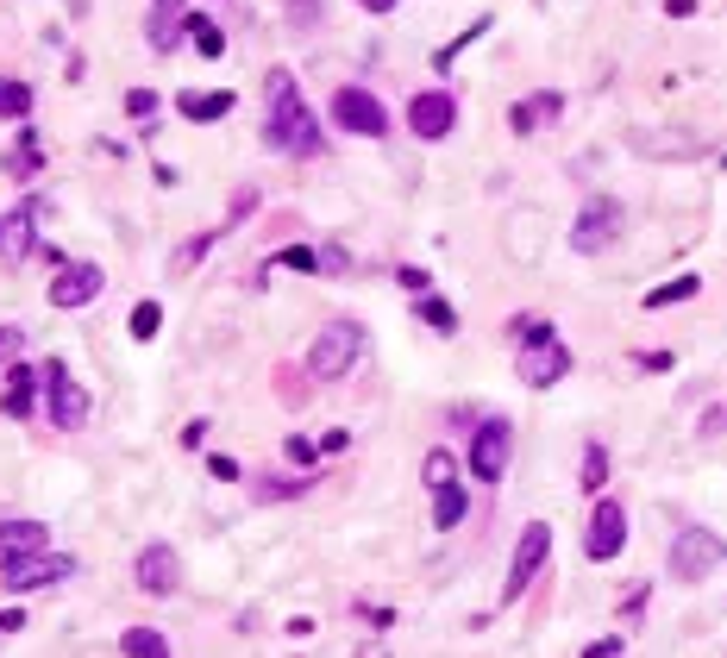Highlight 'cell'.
<instances>
[{
  "label": "cell",
  "mask_w": 727,
  "mask_h": 658,
  "mask_svg": "<svg viewBox=\"0 0 727 658\" xmlns=\"http://www.w3.org/2000/svg\"><path fill=\"white\" fill-rule=\"evenodd\" d=\"M264 145L283 157H314L320 151V126L308 101H301V82L289 69H270L264 76Z\"/></svg>",
  "instance_id": "obj_1"
},
{
  "label": "cell",
  "mask_w": 727,
  "mask_h": 658,
  "mask_svg": "<svg viewBox=\"0 0 727 658\" xmlns=\"http://www.w3.org/2000/svg\"><path fill=\"white\" fill-rule=\"evenodd\" d=\"M514 339H521V351H514V370H521L527 389H552L571 376V345L552 333L546 320H514Z\"/></svg>",
  "instance_id": "obj_2"
},
{
  "label": "cell",
  "mask_w": 727,
  "mask_h": 658,
  "mask_svg": "<svg viewBox=\"0 0 727 658\" xmlns=\"http://www.w3.org/2000/svg\"><path fill=\"white\" fill-rule=\"evenodd\" d=\"M358 351H364V326H358V320L320 326L314 345H308V376H314V383H339V376L358 364Z\"/></svg>",
  "instance_id": "obj_3"
},
{
  "label": "cell",
  "mask_w": 727,
  "mask_h": 658,
  "mask_svg": "<svg viewBox=\"0 0 727 658\" xmlns=\"http://www.w3.org/2000/svg\"><path fill=\"white\" fill-rule=\"evenodd\" d=\"M727 564V539L709 533V527H684L671 533V577L677 583H702L709 571H721Z\"/></svg>",
  "instance_id": "obj_4"
},
{
  "label": "cell",
  "mask_w": 727,
  "mask_h": 658,
  "mask_svg": "<svg viewBox=\"0 0 727 658\" xmlns=\"http://www.w3.org/2000/svg\"><path fill=\"white\" fill-rule=\"evenodd\" d=\"M546 558H552V527H546V521H527V527H521V546H514V558H508L502 602H521V596L533 590V577L546 571Z\"/></svg>",
  "instance_id": "obj_5"
},
{
  "label": "cell",
  "mask_w": 727,
  "mask_h": 658,
  "mask_svg": "<svg viewBox=\"0 0 727 658\" xmlns=\"http://www.w3.org/2000/svg\"><path fill=\"white\" fill-rule=\"evenodd\" d=\"M44 414H51V427H57V433H76L82 420H88V389H82L57 358L44 364Z\"/></svg>",
  "instance_id": "obj_6"
},
{
  "label": "cell",
  "mask_w": 727,
  "mask_h": 658,
  "mask_svg": "<svg viewBox=\"0 0 727 658\" xmlns=\"http://www.w3.org/2000/svg\"><path fill=\"white\" fill-rule=\"evenodd\" d=\"M508 452H514V427L502 414H489L483 427L471 433V477L477 483H502L508 477Z\"/></svg>",
  "instance_id": "obj_7"
},
{
  "label": "cell",
  "mask_w": 727,
  "mask_h": 658,
  "mask_svg": "<svg viewBox=\"0 0 727 658\" xmlns=\"http://www.w3.org/2000/svg\"><path fill=\"white\" fill-rule=\"evenodd\" d=\"M333 126L351 132V138H383L389 132V107L370 88H339L333 94Z\"/></svg>",
  "instance_id": "obj_8"
},
{
  "label": "cell",
  "mask_w": 727,
  "mask_h": 658,
  "mask_svg": "<svg viewBox=\"0 0 727 658\" xmlns=\"http://www.w3.org/2000/svg\"><path fill=\"white\" fill-rule=\"evenodd\" d=\"M615 239H621V201H608V195L583 201V214L571 220V251L596 257V251H608Z\"/></svg>",
  "instance_id": "obj_9"
},
{
  "label": "cell",
  "mask_w": 727,
  "mask_h": 658,
  "mask_svg": "<svg viewBox=\"0 0 727 658\" xmlns=\"http://www.w3.org/2000/svg\"><path fill=\"white\" fill-rule=\"evenodd\" d=\"M408 132L427 138V145H439L445 132H458V94L452 88H420L408 101Z\"/></svg>",
  "instance_id": "obj_10"
},
{
  "label": "cell",
  "mask_w": 727,
  "mask_h": 658,
  "mask_svg": "<svg viewBox=\"0 0 727 658\" xmlns=\"http://www.w3.org/2000/svg\"><path fill=\"white\" fill-rule=\"evenodd\" d=\"M621 546H627V508L615 496H596L590 533H583V552H590L596 564H608V558H621Z\"/></svg>",
  "instance_id": "obj_11"
},
{
  "label": "cell",
  "mask_w": 727,
  "mask_h": 658,
  "mask_svg": "<svg viewBox=\"0 0 727 658\" xmlns=\"http://www.w3.org/2000/svg\"><path fill=\"white\" fill-rule=\"evenodd\" d=\"M44 552H51V527L44 521H0V577L44 558Z\"/></svg>",
  "instance_id": "obj_12"
},
{
  "label": "cell",
  "mask_w": 727,
  "mask_h": 658,
  "mask_svg": "<svg viewBox=\"0 0 727 658\" xmlns=\"http://www.w3.org/2000/svg\"><path fill=\"white\" fill-rule=\"evenodd\" d=\"M132 577H138V590L145 596H176L182 590V558H176V546H145L138 552V564H132Z\"/></svg>",
  "instance_id": "obj_13"
},
{
  "label": "cell",
  "mask_w": 727,
  "mask_h": 658,
  "mask_svg": "<svg viewBox=\"0 0 727 658\" xmlns=\"http://www.w3.org/2000/svg\"><path fill=\"white\" fill-rule=\"evenodd\" d=\"M101 289H107L101 264H57V276H51V308H88Z\"/></svg>",
  "instance_id": "obj_14"
},
{
  "label": "cell",
  "mask_w": 727,
  "mask_h": 658,
  "mask_svg": "<svg viewBox=\"0 0 727 658\" xmlns=\"http://www.w3.org/2000/svg\"><path fill=\"white\" fill-rule=\"evenodd\" d=\"M63 577H76V564H69L63 552L51 558H32V564H19V571H7V596H32V590H51V583H63Z\"/></svg>",
  "instance_id": "obj_15"
},
{
  "label": "cell",
  "mask_w": 727,
  "mask_h": 658,
  "mask_svg": "<svg viewBox=\"0 0 727 658\" xmlns=\"http://www.w3.org/2000/svg\"><path fill=\"white\" fill-rule=\"evenodd\" d=\"M32 220H38V201H19L7 220H0V257H7V264H19V257H26L38 239H32Z\"/></svg>",
  "instance_id": "obj_16"
},
{
  "label": "cell",
  "mask_w": 727,
  "mask_h": 658,
  "mask_svg": "<svg viewBox=\"0 0 727 658\" xmlns=\"http://www.w3.org/2000/svg\"><path fill=\"white\" fill-rule=\"evenodd\" d=\"M182 26H189L182 0H151V26H145L151 51H176V44H182Z\"/></svg>",
  "instance_id": "obj_17"
},
{
  "label": "cell",
  "mask_w": 727,
  "mask_h": 658,
  "mask_svg": "<svg viewBox=\"0 0 727 658\" xmlns=\"http://www.w3.org/2000/svg\"><path fill=\"white\" fill-rule=\"evenodd\" d=\"M464 521V483L458 477H445V483H433V527L439 533H452Z\"/></svg>",
  "instance_id": "obj_18"
},
{
  "label": "cell",
  "mask_w": 727,
  "mask_h": 658,
  "mask_svg": "<svg viewBox=\"0 0 727 658\" xmlns=\"http://www.w3.org/2000/svg\"><path fill=\"white\" fill-rule=\"evenodd\" d=\"M558 107H565V101H558V88H546V94H533V101H514V113H508V126H514V132L527 138V132H533L539 120H552Z\"/></svg>",
  "instance_id": "obj_19"
},
{
  "label": "cell",
  "mask_w": 727,
  "mask_h": 658,
  "mask_svg": "<svg viewBox=\"0 0 727 658\" xmlns=\"http://www.w3.org/2000/svg\"><path fill=\"white\" fill-rule=\"evenodd\" d=\"M38 383H44V376H32L26 364H13V370H7V414H13V420H26V414H32Z\"/></svg>",
  "instance_id": "obj_20"
},
{
  "label": "cell",
  "mask_w": 727,
  "mask_h": 658,
  "mask_svg": "<svg viewBox=\"0 0 727 658\" xmlns=\"http://www.w3.org/2000/svg\"><path fill=\"white\" fill-rule=\"evenodd\" d=\"M176 107H182V120H226V113H232V94H226V88H214V94L189 88Z\"/></svg>",
  "instance_id": "obj_21"
},
{
  "label": "cell",
  "mask_w": 727,
  "mask_h": 658,
  "mask_svg": "<svg viewBox=\"0 0 727 658\" xmlns=\"http://www.w3.org/2000/svg\"><path fill=\"white\" fill-rule=\"evenodd\" d=\"M120 652H126V658H176L170 640H163L157 627H126V633H120Z\"/></svg>",
  "instance_id": "obj_22"
},
{
  "label": "cell",
  "mask_w": 727,
  "mask_h": 658,
  "mask_svg": "<svg viewBox=\"0 0 727 658\" xmlns=\"http://www.w3.org/2000/svg\"><path fill=\"white\" fill-rule=\"evenodd\" d=\"M583 496H602V489H608V445L602 439H590V445H583Z\"/></svg>",
  "instance_id": "obj_23"
},
{
  "label": "cell",
  "mask_w": 727,
  "mask_h": 658,
  "mask_svg": "<svg viewBox=\"0 0 727 658\" xmlns=\"http://www.w3.org/2000/svg\"><path fill=\"white\" fill-rule=\"evenodd\" d=\"M414 314L433 326V333H458V308L452 301H439V295H414Z\"/></svg>",
  "instance_id": "obj_24"
},
{
  "label": "cell",
  "mask_w": 727,
  "mask_h": 658,
  "mask_svg": "<svg viewBox=\"0 0 727 658\" xmlns=\"http://www.w3.org/2000/svg\"><path fill=\"white\" fill-rule=\"evenodd\" d=\"M690 295H702V276H677V282H665V289H646V308L659 314V308H671V301H690Z\"/></svg>",
  "instance_id": "obj_25"
},
{
  "label": "cell",
  "mask_w": 727,
  "mask_h": 658,
  "mask_svg": "<svg viewBox=\"0 0 727 658\" xmlns=\"http://www.w3.org/2000/svg\"><path fill=\"white\" fill-rule=\"evenodd\" d=\"M182 32H189V44H195L201 57H226V32L214 26V19H189Z\"/></svg>",
  "instance_id": "obj_26"
},
{
  "label": "cell",
  "mask_w": 727,
  "mask_h": 658,
  "mask_svg": "<svg viewBox=\"0 0 727 658\" xmlns=\"http://www.w3.org/2000/svg\"><path fill=\"white\" fill-rule=\"evenodd\" d=\"M0 113H7V120H26V113H32V88L0 76Z\"/></svg>",
  "instance_id": "obj_27"
},
{
  "label": "cell",
  "mask_w": 727,
  "mask_h": 658,
  "mask_svg": "<svg viewBox=\"0 0 727 658\" xmlns=\"http://www.w3.org/2000/svg\"><path fill=\"white\" fill-rule=\"evenodd\" d=\"M270 264H276V270H308V276H314V270H320V251H314V245H283Z\"/></svg>",
  "instance_id": "obj_28"
},
{
  "label": "cell",
  "mask_w": 727,
  "mask_h": 658,
  "mask_svg": "<svg viewBox=\"0 0 727 658\" xmlns=\"http://www.w3.org/2000/svg\"><path fill=\"white\" fill-rule=\"evenodd\" d=\"M289 496H308V477H270V483H257V502H289Z\"/></svg>",
  "instance_id": "obj_29"
},
{
  "label": "cell",
  "mask_w": 727,
  "mask_h": 658,
  "mask_svg": "<svg viewBox=\"0 0 727 658\" xmlns=\"http://www.w3.org/2000/svg\"><path fill=\"white\" fill-rule=\"evenodd\" d=\"M157 326H163V308L157 301H138L132 308V339H157Z\"/></svg>",
  "instance_id": "obj_30"
},
{
  "label": "cell",
  "mask_w": 727,
  "mask_h": 658,
  "mask_svg": "<svg viewBox=\"0 0 727 658\" xmlns=\"http://www.w3.org/2000/svg\"><path fill=\"white\" fill-rule=\"evenodd\" d=\"M483 32H489V13H483V19H477V26H471V32H458V38H452V44H445V51H439V57H433V63H439V69H452V57H458V51H464V44H477V38H483Z\"/></svg>",
  "instance_id": "obj_31"
},
{
  "label": "cell",
  "mask_w": 727,
  "mask_h": 658,
  "mask_svg": "<svg viewBox=\"0 0 727 658\" xmlns=\"http://www.w3.org/2000/svg\"><path fill=\"white\" fill-rule=\"evenodd\" d=\"M19 351H26V333H19V326H0V370H13Z\"/></svg>",
  "instance_id": "obj_32"
},
{
  "label": "cell",
  "mask_w": 727,
  "mask_h": 658,
  "mask_svg": "<svg viewBox=\"0 0 727 658\" xmlns=\"http://www.w3.org/2000/svg\"><path fill=\"white\" fill-rule=\"evenodd\" d=\"M126 113H132V120H151V113H157V94L151 88H132L126 94Z\"/></svg>",
  "instance_id": "obj_33"
},
{
  "label": "cell",
  "mask_w": 727,
  "mask_h": 658,
  "mask_svg": "<svg viewBox=\"0 0 727 658\" xmlns=\"http://www.w3.org/2000/svg\"><path fill=\"white\" fill-rule=\"evenodd\" d=\"M207 245H214V232H201V239H189V245H182V251H176V270H189V264H195V257L207 251Z\"/></svg>",
  "instance_id": "obj_34"
},
{
  "label": "cell",
  "mask_w": 727,
  "mask_h": 658,
  "mask_svg": "<svg viewBox=\"0 0 727 658\" xmlns=\"http://www.w3.org/2000/svg\"><path fill=\"white\" fill-rule=\"evenodd\" d=\"M289 458H295V464H308V470H314V458H320V445H314V439H301V433H295V439H289Z\"/></svg>",
  "instance_id": "obj_35"
},
{
  "label": "cell",
  "mask_w": 727,
  "mask_h": 658,
  "mask_svg": "<svg viewBox=\"0 0 727 658\" xmlns=\"http://www.w3.org/2000/svg\"><path fill=\"white\" fill-rule=\"evenodd\" d=\"M402 289L408 295H433V276L427 270H402Z\"/></svg>",
  "instance_id": "obj_36"
},
{
  "label": "cell",
  "mask_w": 727,
  "mask_h": 658,
  "mask_svg": "<svg viewBox=\"0 0 727 658\" xmlns=\"http://www.w3.org/2000/svg\"><path fill=\"white\" fill-rule=\"evenodd\" d=\"M207 470H214L220 483H232V477H239V464H232V458H207Z\"/></svg>",
  "instance_id": "obj_37"
},
{
  "label": "cell",
  "mask_w": 727,
  "mask_h": 658,
  "mask_svg": "<svg viewBox=\"0 0 727 658\" xmlns=\"http://www.w3.org/2000/svg\"><path fill=\"white\" fill-rule=\"evenodd\" d=\"M345 445H351V433H345V427H333V433L320 439V452H345Z\"/></svg>",
  "instance_id": "obj_38"
},
{
  "label": "cell",
  "mask_w": 727,
  "mask_h": 658,
  "mask_svg": "<svg viewBox=\"0 0 727 658\" xmlns=\"http://www.w3.org/2000/svg\"><path fill=\"white\" fill-rule=\"evenodd\" d=\"M26 627V615H19V608H0V633H19Z\"/></svg>",
  "instance_id": "obj_39"
},
{
  "label": "cell",
  "mask_w": 727,
  "mask_h": 658,
  "mask_svg": "<svg viewBox=\"0 0 727 658\" xmlns=\"http://www.w3.org/2000/svg\"><path fill=\"white\" fill-rule=\"evenodd\" d=\"M615 652H621V640H596V646L583 652V658H615Z\"/></svg>",
  "instance_id": "obj_40"
},
{
  "label": "cell",
  "mask_w": 727,
  "mask_h": 658,
  "mask_svg": "<svg viewBox=\"0 0 727 658\" xmlns=\"http://www.w3.org/2000/svg\"><path fill=\"white\" fill-rule=\"evenodd\" d=\"M665 13H671V19H690V13H696V0H665Z\"/></svg>",
  "instance_id": "obj_41"
},
{
  "label": "cell",
  "mask_w": 727,
  "mask_h": 658,
  "mask_svg": "<svg viewBox=\"0 0 727 658\" xmlns=\"http://www.w3.org/2000/svg\"><path fill=\"white\" fill-rule=\"evenodd\" d=\"M364 7H370V13H389V7H395V0H364Z\"/></svg>",
  "instance_id": "obj_42"
}]
</instances>
